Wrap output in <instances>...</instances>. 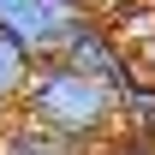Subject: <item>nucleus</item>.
I'll use <instances>...</instances> for the list:
<instances>
[{"instance_id": "nucleus-1", "label": "nucleus", "mask_w": 155, "mask_h": 155, "mask_svg": "<svg viewBox=\"0 0 155 155\" xmlns=\"http://www.w3.org/2000/svg\"><path fill=\"white\" fill-rule=\"evenodd\" d=\"M18 114L42 119V125H54V131L78 137V143H107L114 137V125L125 119V107H119V90L107 84V78L96 72H78L72 60H36L30 66V78H24L18 90Z\"/></svg>"}, {"instance_id": "nucleus-2", "label": "nucleus", "mask_w": 155, "mask_h": 155, "mask_svg": "<svg viewBox=\"0 0 155 155\" xmlns=\"http://www.w3.org/2000/svg\"><path fill=\"white\" fill-rule=\"evenodd\" d=\"M96 18L90 0H0V36H12L30 60H54L72 30Z\"/></svg>"}, {"instance_id": "nucleus-3", "label": "nucleus", "mask_w": 155, "mask_h": 155, "mask_svg": "<svg viewBox=\"0 0 155 155\" xmlns=\"http://www.w3.org/2000/svg\"><path fill=\"white\" fill-rule=\"evenodd\" d=\"M60 60H72L78 72H96V78H107L114 90H125V84H137V60H131V48L107 30L101 18H90L84 30H72L66 36V48H60Z\"/></svg>"}, {"instance_id": "nucleus-4", "label": "nucleus", "mask_w": 155, "mask_h": 155, "mask_svg": "<svg viewBox=\"0 0 155 155\" xmlns=\"http://www.w3.org/2000/svg\"><path fill=\"white\" fill-rule=\"evenodd\" d=\"M0 155H96V149L30 114H12V119H0Z\"/></svg>"}, {"instance_id": "nucleus-5", "label": "nucleus", "mask_w": 155, "mask_h": 155, "mask_svg": "<svg viewBox=\"0 0 155 155\" xmlns=\"http://www.w3.org/2000/svg\"><path fill=\"white\" fill-rule=\"evenodd\" d=\"M96 155H155V137H149V131H125V137L96 143Z\"/></svg>"}, {"instance_id": "nucleus-6", "label": "nucleus", "mask_w": 155, "mask_h": 155, "mask_svg": "<svg viewBox=\"0 0 155 155\" xmlns=\"http://www.w3.org/2000/svg\"><path fill=\"white\" fill-rule=\"evenodd\" d=\"M149 137H155V125H149Z\"/></svg>"}]
</instances>
